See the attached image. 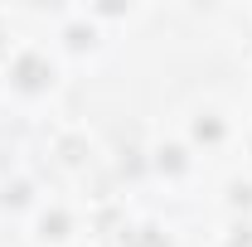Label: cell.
I'll return each instance as SVG.
<instances>
[{
  "label": "cell",
  "instance_id": "cell-1",
  "mask_svg": "<svg viewBox=\"0 0 252 247\" xmlns=\"http://www.w3.org/2000/svg\"><path fill=\"white\" fill-rule=\"evenodd\" d=\"M126 247H170V243H165L160 233H151V228H141V233H136V238H131Z\"/></svg>",
  "mask_w": 252,
  "mask_h": 247
},
{
  "label": "cell",
  "instance_id": "cell-2",
  "mask_svg": "<svg viewBox=\"0 0 252 247\" xmlns=\"http://www.w3.org/2000/svg\"><path fill=\"white\" fill-rule=\"evenodd\" d=\"M20 73H25V88H34V83H39V63H34V59L20 63Z\"/></svg>",
  "mask_w": 252,
  "mask_h": 247
}]
</instances>
